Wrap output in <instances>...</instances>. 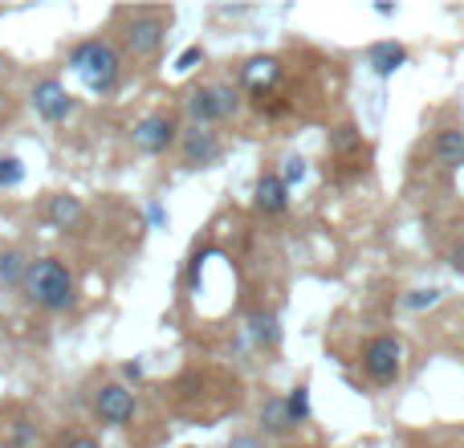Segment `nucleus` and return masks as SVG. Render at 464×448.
I'll list each match as a JSON object with an SVG mask.
<instances>
[{
    "mask_svg": "<svg viewBox=\"0 0 464 448\" xmlns=\"http://www.w3.org/2000/svg\"><path fill=\"white\" fill-rule=\"evenodd\" d=\"M440 297H444L440 286H428V289H411V294H403L400 306L411 310V314H424V310H432V306H440Z\"/></svg>",
    "mask_w": 464,
    "mask_h": 448,
    "instance_id": "6ab92c4d",
    "label": "nucleus"
},
{
    "mask_svg": "<svg viewBox=\"0 0 464 448\" xmlns=\"http://www.w3.org/2000/svg\"><path fill=\"white\" fill-rule=\"evenodd\" d=\"M449 269L457 273V278H464V245H457V248L449 253Z\"/></svg>",
    "mask_w": 464,
    "mask_h": 448,
    "instance_id": "393cba45",
    "label": "nucleus"
},
{
    "mask_svg": "<svg viewBox=\"0 0 464 448\" xmlns=\"http://www.w3.org/2000/svg\"><path fill=\"white\" fill-rule=\"evenodd\" d=\"M143 359H130V363H122V375H127V379H135V384H139V379H143Z\"/></svg>",
    "mask_w": 464,
    "mask_h": 448,
    "instance_id": "a878e982",
    "label": "nucleus"
},
{
    "mask_svg": "<svg viewBox=\"0 0 464 448\" xmlns=\"http://www.w3.org/2000/svg\"><path fill=\"white\" fill-rule=\"evenodd\" d=\"M240 111V90L228 82H212V86H196L188 94V114L192 127H217V122L232 119Z\"/></svg>",
    "mask_w": 464,
    "mask_h": 448,
    "instance_id": "7ed1b4c3",
    "label": "nucleus"
},
{
    "mask_svg": "<svg viewBox=\"0 0 464 448\" xmlns=\"http://www.w3.org/2000/svg\"><path fill=\"white\" fill-rule=\"evenodd\" d=\"M24 180V163L16 155H0V188H21Z\"/></svg>",
    "mask_w": 464,
    "mask_h": 448,
    "instance_id": "4be33fe9",
    "label": "nucleus"
},
{
    "mask_svg": "<svg viewBox=\"0 0 464 448\" xmlns=\"http://www.w3.org/2000/svg\"><path fill=\"white\" fill-rule=\"evenodd\" d=\"M277 82H281V62L277 57H248V62L240 65V86H245L253 98H265Z\"/></svg>",
    "mask_w": 464,
    "mask_h": 448,
    "instance_id": "9d476101",
    "label": "nucleus"
},
{
    "mask_svg": "<svg viewBox=\"0 0 464 448\" xmlns=\"http://www.w3.org/2000/svg\"><path fill=\"white\" fill-rule=\"evenodd\" d=\"M432 155H436V163L440 168H464V127H449V131H440L436 135V143H432Z\"/></svg>",
    "mask_w": 464,
    "mask_h": 448,
    "instance_id": "4468645a",
    "label": "nucleus"
},
{
    "mask_svg": "<svg viewBox=\"0 0 464 448\" xmlns=\"http://www.w3.org/2000/svg\"><path fill=\"white\" fill-rule=\"evenodd\" d=\"M228 448H265L261 436H232Z\"/></svg>",
    "mask_w": 464,
    "mask_h": 448,
    "instance_id": "bb28decb",
    "label": "nucleus"
},
{
    "mask_svg": "<svg viewBox=\"0 0 464 448\" xmlns=\"http://www.w3.org/2000/svg\"><path fill=\"white\" fill-rule=\"evenodd\" d=\"M367 65L379 73V78H392L395 70L408 65V49H403L400 41H375V45L367 49Z\"/></svg>",
    "mask_w": 464,
    "mask_h": 448,
    "instance_id": "ddd939ff",
    "label": "nucleus"
},
{
    "mask_svg": "<svg viewBox=\"0 0 464 448\" xmlns=\"http://www.w3.org/2000/svg\"><path fill=\"white\" fill-rule=\"evenodd\" d=\"M196 65H204V49H200V45H188L184 54L176 57V65H171V70H176L179 78H184V73H192Z\"/></svg>",
    "mask_w": 464,
    "mask_h": 448,
    "instance_id": "5701e85b",
    "label": "nucleus"
},
{
    "mask_svg": "<svg viewBox=\"0 0 464 448\" xmlns=\"http://www.w3.org/2000/svg\"><path fill=\"white\" fill-rule=\"evenodd\" d=\"M70 65H73V73L82 78V86H86L90 94L106 98V94H114V90H119L122 54L111 45V41H102V37L78 41V45L70 49Z\"/></svg>",
    "mask_w": 464,
    "mask_h": 448,
    "instance_id": "f03ea898",
    "label": "nucleus"
},
{
    "mask_svg": "<svg viewBox=\"0 0 464 448\" xmlns=\"http://www.w3.org/2000/svg\"><path fill=\"white\" fill-rule=\"evenodd\" d=\"M375 13H379V16H395V13H400V5H392V0H379Z\"/></svg>",
    "mask_w": 464,
    "mask_h": 448,
    "instance_id": "cd10ccee",
    "label": "nucleus"
},
{
    "mask_svg": "<svg viewBox=\"0 0 464 448\" xmlns=\"http://www.w3.org/2000/svg\"><path fill=\"white\" fill-rule=\"evenodd\" d=\"M0 70H5V57H0Z\"/></svg>",
    "mask_w": 464,
    "mask_h": 448,
    "instance_id": "c756f323",
    "label": "nucleus"
},
{
    "mask_svg": "<svg viewBox=\"0 0 464 448\" xmlns=\"http://www.w3.org/2000/svg\"><path fill=\"white\" fill-rule=\"evenodd\" d=\"M147 224L151 229H168V209L163 204H147Z\"/></svg>",
    "mask_w": 464,
    "mask_h": 448,
    "instance_id": "b1692460",
    "label": "nucleus"
},
{
    "mask_svg": "<svg viewBox=\"0 0 464 448\" xmlns=\"http://www.w3.org/2000/svg\"><path fill=\"white\" fill-rule=\"evenodd\" d=\"M179 143V122L171 114H147L135 122V147L143 155H168Z\"/></svg>",
    "mask_w": 464,
    "mask_h": 448,
    "instance_id": "423d86ee",
    "label": "nucleus"
},
{
    "mask_svg": "<svg viewBox=\"0 0 464 448\" xmlns=\"http://www.w3.org/2000/svg\"><path fill=\"white\" fill-rule=\"evenodd\" d=\"M285 412H289V424H294V428L310 424V416H314V408H310V384H297L294 392L285 395Z\"/></svg>",
    "mask_w": 464,
    "mask_h": 448,
    "instance_id": "a211bd4d",
    "label": "nucleus"
},
{
    "mask_svg": "<svg viewBox=\"0 0 464 448\" xmlns=\"http://www.w3.org/2000/svg\"><path fill=\"white\" fill-rule=\"evenodd\" d=\"M362 143V135H359V127H354V122H343V127L338 131H330V151H354V147Z\"/></svg>",
    "mask_w": 464,
    "mask_h": 448,
    "instance_id": "412c9836",
    "label": "nucleus"
},
{
    "mask_svg": "<svg viewBox=\"0 0 464 448\" xmlns=\"http://www.w3.org/2000/svg\"><path fill=\"white\" fill-rule=\"evenodd\" d=\"M179 151H184L188 168H212L225 155V143L212 127H184L179 131Z\"/></svg>",
    "mask_w": 464,
    "mask_h": 448,
    "instance_id": "6e6552de",
    "label": "nucleus"
},
{
    "mask_svg": "<svg viewBox=\"0 0 464 448\" xmlns=\"http://www.w3.org/2000/svg\"><path fill=\"white\" fill-rule=\"evenodd\" d=\"M362 371H367L371 384L387 387L400 379L403 371V343L395 335H379L367 343V351H362Z\"/></svg>",
    "mask_w": 464,
    "mask_h": 448,
    "instance_id": "39448f33",
    "label": "nucleus"
},
{
    "mask_svg": "<svg viewBox=\"0 0 464 448\" xmlns=\"http://www.w3.org/2000/svg\"><path fill=\"white\" fill-rule=\"evenodd\" d=\"M70 448H102V444H98L94 436H73V441H70Z\"/></svg>",
    "mask_w": 464,
    "mask_h": 448,
    "instance_id": "c85d7f7f",
    "label": "nucleus"
},
{
    "mask_svg": "<svg viewBox=\"0 0 464 448\" xmlns=\"http://www.w3.org/2000/svg\"><path fill=\"white\" fill-rule=\"evenodd\" d=\"M281 184L289 188V192H294L297 184H305V176H310V163L302 160V155H285V160H281Z\"/></svg>",
    "mask_w": 464,
    "mask_h": 448,
    "instance_id": "aec40b11",
    "label": "nucleus"
},
{
    "mask_svg": "<svg viewBox=\"0 0 464 448\" xmlns=\"http://www.w3.org/2000/svg\"><path fill=\"white\" fill-rule=\"evenodd\" d=\"M94 412H98V420L111 428L130 424V416H135V392H127L122 384H102L94 395Z\"/></svg>",
    "mask_w": 464,
    "mask_h": 448,
    "instance_id": "1a4fd4ad",
    "label": "nucleus"
},
{
    "mask_svg": "<svg viewBox=\"0 0 464 448\" xmlns=\"http://www.w3.org/2000/svg\"><path fill=\"white\" fill-rule=\"evenodd\" d=\"M45 220H49V229L70 232V229H78V224L86 220V209H82L78 196L57 192V196H49V204H45Z\"/></svg>",
    "mask_w": 464,
    "mask_h": 448,
    "instance_id": "f8f14e48",
    "label": "nucleus"
},
{
    "mask_svg": "<svg viewBox=\"0 0 464 448\" xmlns=\"http://www.w3.org/2000/svg\"><path fill=\"white\" fill-rule=\"evenodd\" d=\"M248 338H253L256 346H277L281 343V326H277V314H269V310H256V314H248Z\"/></svg>",
    "mask_w": 464,
    "mask_h": 448,
    "instance_id": "dca6fc26",
    "label": "nucleus"
},
{
    "mask_svg": "<svg viewBox=\"0 0 464 448\" xmlns=\"http://www.w3.org/2000/svg\"><path fill=\"white\" fill-rule=\"evenodd\" d=\"M21 289L33 306H41V310H49V314H65L78 302V281L65 269L62 257H37V261H29V273H24Z\"/></svg>",
    "mask_w": 464,
    "mask_h": 448,
    "instance_id": "f257e3e1",
    "label": "nucleus"
},
{
    "mask_svg": "<svg viewBox=\"0 0 464 448\" xmlns=\"http://www.w3.org/2000/svg\"><path fill=\"white\" fill-rule=\"evenodd\" d=\"M261 433L265 436H289L294 424H289V412H285V395H269L261 404Z\"/></svg>",
    "mask_w": 464,
    "mask_h": 448,
    "instance_id": "2eb2a0df",
    "label": "nucleus"
},
{
    "mask_svg": "<svg viewBox=\"0 0 464 448\" xmlns=\"http://www.w3.org/2000/svg\"><path fill=\"white\" fill-rule=\"evenodd\" d=\"M24 273H29V257L21 248H5L0 253V286H24Z\"/></svg>",
    "mask_w": 464,
    "mask_h": 448,
    "instance_id": "f3484780",
    "label": "nucleus"
},
{
    "mask_svg": "<svg viewBox=\"0 0 464 448\" xmlns=\"http://www.w3.org/2000/svg\"><path fill=\"white\" fill-rule=\"evenodd\" d=\"M29 102H33V111H37V119H45V122H65L73 111H78V102H73L70 90H65L57 78H41L37 86H33Z\"/></svg>",
    "mask_w": 464,
    "mask_h": 448,
    "instance_id": "0eeeda50",
    "label": "nucleus"
},
{
    "mask_svg": "<svg viewBox=\"0 0 464 448\" xmlns=\"http://www.w3.org/2000/svg\"><path fill=\"white\" fill-rule=\"evenodd\" d=\"M253 204L261 217H285L289 212V188L281 184L277 171H261V180L253 188Z\"/></svg>",
    "mask_w": 464,
    "mask_h": 448,
    "instance_id": "9b49d317",
    "label": "nucleus"
},
{
    "mask_svg": "<svg viewBox=\"0 0 464 448\" xmlns=\"http://www.w3.org/2000/svg\"><path fill=\"white\" fill-rule=\"evenodd\" d=\"M168 21L171 16L168 13H155V8H139V13H130V21H127V49L135 57H155L163 49V41H168Z\"/></svg>",
    "mask_w": 464,
    "mask_h": 448,
    "instance_id": "20e7f679",
    "label": "nucleus"
}]
</instances>
